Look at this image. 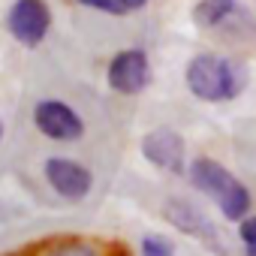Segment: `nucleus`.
I'll use <instances>...</instances> for the list:
<instances>
[{
    "label": "nucleus",
    "instance_id": "f03ea898",
    "mask_svg": "<svg viewBox=\"0 0 256 256\" xmlns=\"http://www.w3.org/2000/svg\"><path fill=\"white\" fill-rule=\"evenodd\" d=\"M184 82L202 102H229L247 88V70L223 54H196L184 70Z\"/></svg>",
    "mask_w": 256,
    "mask_h": 256
},
{
    "label": "nucleus",
    "instance_id": "1a4fd4ad",
    "mask_svg": "<svg viewBox=\"0 0 256 256\" xmlns=\"http://www.w3.org/2000/svg\"><path fill=\"white\" fill-rule=\"evenodd\" d=\"M232 10H235V0H199L193 10V22L199 28H217L229 18Z\"/></svg>",
    "mask_w": 256,
    "mask_h": 256
},
{
    "label": "nucleus",
    "instance_id": "9b49d317",
    "mask_svg": "<svg viewBox=\"0 0 256 256\" xmlns=\"http://www.w3.org/2000/svg\"><path fill=\"white\" fill-rule=\"evenodd\" d=\"M139 256H175V244L160 232H145L139 238Z\"/></svg>",
    "mask_w": 256,
    "mask_h": 256
},
{
    "label": "nucleus",
    "instance_id": "20e7f679",
    "mask_svg": "<svg viewBox=\"0 0 256 256\" xmlns=\"http://www.w3.org/2000/svg\"><path fill=\"white\" fill-rule=\"evenodd\" d=\"M42 175H46V184L64 202H82L94 190V172L72 157H48L42 163Z\"/></svg>",
    "mask_w": 256,
    "mask_h": 256
},
{
    "label": "nucleus",
    "instance_id": "f8f14e48",
    "mask_svg": "<svg viewBox=\"0 0 256 256\" xmlns=\"http://www.w3.org/2000/svg\"><path fill=\"white\" fill-rule=\"evenodd\" d=\"M78 4H84V6H90V10L112 12V16H130V12L142 10L148 0H78Z\"/></svg>",
    "mask_w": 256,
    "mask_h": 256
},
{
    "label": "nucleus",
    "instance_id": "ddd939ff",
    "mask_svg": "<svg viewBox=\"0 0 256 256\" xmlns=\"http://www.w3.org/2000/svg\"><path fill=\"white\" fill-rule=\"evenodd\" d=\"M238 241L244 256H256V214H247L244 220H238Z\"/></svg>",
    "mask_w": 256,
    "mask_h": 256
},
{
    "label": "nucleus",
    "instance_id": "0eeeda50",
    "mask_svg": "<svg viewBox=\"0 0 256 256\" xmlns=\"http://www.w3.org/2000/svg\"><path fill=\"white\" fill-rule=\"evenodd\" d=\"M142 157L172 175L187 172V142L172 126H157V130L142 136Z\"/></svg>",
    "mask_w": 256,
    "mask_h": 256
},
{
    "label": "nucleus",
    "instance_id": "9d476101",
    "mask_svg": "<svg viewBox=\"0 0 256 256\" xmlns=\"http://www.w3.org/2000/svg\"><path fill=\"white\" fill-rule=\"evenodd\" d=\"M42 256H102V250L90 241H82V238H66V241H58L52 244Z\"/></svg>",
    "mask_w": 256,
    "mask_h": 256
},
{
    "label": "nucleus",
    "instance_id": "39448f33",
    "mask_svg": "<svg viewBox=\"0 0 256 256\" xmlns=\"http://www.w3.org/2000/svg\"><path fill=\"white\" fill-rule=\"evenodd\" d=\"M34 126L52 142H78L84 136L82 114L64 100H40L34 106Z\"/></svg>",
    "mask_w": 256,
    "mask_h": 256
},
{
    "label": "nucleus",
    "instance_id": "423d86ee",
    "mask_svg": "<svg viewBox=\"0 0 256 256\" xmlns=\"http://www.w3.org/2000/svg\"><path fill=\"white\" fill-rule=\"evenodd\" d=\"M106 82L114 94L133 96L142 94L151 84V60L142 48H124L112 58L108 70H106Z\"/></svg>",
    "mask_w": 256,
    "mask_h": 256
},
{
    "label": "nucleus",
    "instance_id": "4468645a",
    "mask_svg": "<svg viewBox=\"0 0 256 256\" xmlns=\"http://www.w3.org/2000/svg\"><path fill=\"white\" fill-rule=\"evenodd\" d=\"M0 142H4V124H0Z\"/></svg>",
    "mask_w": 256,
    "mask_h": 256
},
{
    "label": "nucleus",
    "instance_id": "6e6552de",
    "mask_svg": "<svg viewBox=\"0 0 256 256\" xmlns=\"http://www.w3.org/2000/svg\"><path fill=\"white\" fill-rule=\"evenodd\" d=\"M6 28L16 42L36 48L52 28V12L46 6V0H16L6 16Z\"/></svg>",
    "mask_w": 256,
    "mask_h": 256
},
{
    "label": "nucleus",
    "instance_id": "f257e3e1",
    "mask_svg": "<svg viewBox=\"0 0 256 256\" xmlns=\"http://www.w3.org/2000/svg\"><path fill=\"white\" fill-rule=\"evenodd\" d=\"M187 178L199 193H205L220 208L223 220L238 223V220H244L250 214V208H253L250 190L223 163H217L211 157H196V160L187 163Z\"/></svg>",
    "mask_w": 256,
    "mask_h": 256
},
{
    "label": "nucleus",
    "instance_id": "7ed1b4c3",
    "mask_svg": "<svg viewBox=\"0 0 256 256\" xmlns=\"http://www.w3.org/2000/svg\"><path fill=\"white\" fill-rule=\"evenodd\" d=\"M163 217L169 220V226H175V229H178L181 235H187V238H196V241L205 244L211 253H217V256H229V247H226L220 229L214 226V220H211L199 205H193L190 199H181V196L166 199V205H163Z\"/></svg>",
    "mask_w": 256,
    "mask_h": 256
}]
</instances>
